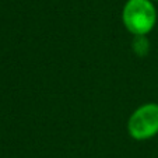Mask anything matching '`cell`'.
<instances>
[{
    "instance_id": "obj_2",
    "label": "cell",
    "mask_w": 158,
    "mask_h": 158,
    "mask_svg": "<svg viewBox=\"0 0 158 158\" xmlns=\"http://www.w3.org/2000/svg\"><path fill=\"white\" fill-rule=\"evenodd\" d=\"M127 130L134 140H147L158 133V105L146 104L137 108L129 118Z\"/></svg>"
},
{
    "instance_id": "obj_1",
    "label": "cell",
    "mask_w": 158,
    "mask_h": 158,
    "mask_svg": "<svg viewBox=\"0 0 158 158\" xmlns=\"http://www.w3.org/2000/svg\"><path fill=\"white\" fill-rule=\"evenodd\" d=\"M122 20L134 36L147 35L157 23V11L150 0H129L123 7Z\"/></svg>"
},
{
    "instance_id": "obj_3",
    "label": "cell",
    "mask_w": 158,
    "mask_h": 158,
    "mask_svg": "<svg viewBox=\"0 0 158 158\" xmlns=\"http://www.w3.org/2000/svg\"><path fill=\"white\" fill-rule=\"evenodd\" d=\"M131 48H133V52L137 56L144 57L148 55L150 51V42L147 39L146 35H136L133 38V42H131Z\"/></svg>"
}]
</instances>
